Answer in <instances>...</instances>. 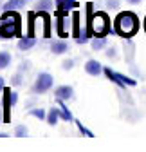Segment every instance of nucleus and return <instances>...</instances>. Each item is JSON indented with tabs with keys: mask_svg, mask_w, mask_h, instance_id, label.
Masks as SVG:
<instances>
[{
	"mask_svg": "<svg viewBox=\"0 0 146 152\" xmlns=\"http://www.w3.org/2000/svg\"><path fill=\"white\" fill-rule=\"evenodd\" d=\"M88 20V31L92 33V36H106V33L110 31V18L106 13H90Z\"/></svg>",
	"mask_w": 146,
	"mask_h": 152,
	"instance_id": "nucleus-3",
	"label": "nucleus"
},
{
	"mask_svg": "<svg viewBox=\"0 0 146 152\" xmlns=\"http://www.w3.org/2000/svg\"><path fill=\"white\" fill-rule=\"evenodd\" d=\"M4 85H6V83H4V78H2V76H0V92L4 91Z\"/></svg>",
	"mask_w": 146,
	"mask_h": 152,
	"instance_id": "nucleus-24",
	"label": "nucleus"
},
{
	"mask_svg": "<svg viewBox=\"0 0 146 152\" xmlns=\"http://www.w3.org/2000/svg\"><path fill=\"white\" fill-rule=\"evenodd\" d=\"M60 116H61V114H60V107H52L49 110V114H47V123L49 125H56Z\"/></svg>",
	"mask_w": 146,
	"mask_h": 152,
	"instance_id": "nucleus-12",
	"label": "nucleus"
},
{
	"mask_svg": "<svg viewBox=\"0 0 146 152\" xmlns=\"http://www.w3.org/2000/svg\"><path fill=\"white\" fill-rule=\"evenodd\" d=\"M76 125H78V129H80V132H81L83 136H87V138H94V132H92V130H88L87 127H83V123L76 121Z\"/></svg>",
	"mask_w": 146,
	"mask_h": 152,
	"instance_id": "nucleus-19",
	"label": "nucleus"
},
{
	"mask_svg": "<svg viewBox=\"0 0 146 152\" xmlns=\"http://www.w3.org/2000/svg\"><path fill=\"white\" fill-rule=\"evenodd\" d=\"M51 7H52L51 0H40V2L36 4V9H38V11H49Z\"/></svg>",
	"mask_w": 146,
	"mask_h": 152,
	"instance_id": "nucleus-18",
	"label": "nucleus"
},
{
	"mask_svg": "<svg viewBox=\"0 0 146 152\" xmlns=\"http://www.w3.org/2000/svg\"><path fill=\"white\" fill-rule=\"evenodd\" d=\"M103 72H105V76L110 82H114L117 87H121V89H126V87H135L137 85V80H134V78H130V76H124V74H121V72H117V71H114L112 67H105L103 69Z\"/></svg>",
	"mask_w": 146,
	"mask_h": 152,
	"instance_id": "nucleus-4",
	"label": "nucleus"
},
{
	"mask_svg": "<svg viewBox=\"0 0 146 152\" xmlns=\"http://www.w3.org/2000/svg\"><path fill=\"white\" fill-rule=\"evenodd\" d=\"M85 71H87L90 76H99V74L103 72V67H101V64H99L98 60H88V62L85 64Z\"/></svg>",
	"mask_w": 146,
	"mask_h": 152,
	"instance_id": "nucleus-9",
	"label": "nucleus"
},
{
	"mask_svg": "<svg viewBox=\"0 0 146 152\" xmlns=\"http://www.w3.org/2000/svg\"><path fill=\"white\" fill-rule=\"evenodd\" d=\"M51 51H52L54 54H63V53L69 51V45H67V42H63V40H60V42H52Z\"/></svg>",
	"mask_w": 146,
	"mask_h": 152,
	"instance_id": "nucleus-11",
	"label": "nucleus"
},
{
	"mask_svg": "<svg viewBox=\"0 0 146 152\" xmlns=\"http://www.w3.org/2000/svg\"><path fill=\"white\" fill-rule=\"evenodd\" d=\"M72 67H74V62L72 60H65L63 62V69H72Z\"/></svg>",
	"mask_w": 146,
	"mask_h": 152,
	"instance_id": "nucleus-22",
	"label": "nucleus"
},
{
	"mask_svg": "<svg viewBox=\"0 0 146 152\" xmlns=\"http://www.w3.org/2000/svg\"><path fill=\"white\" fill-rule=\"evenodd\" d=\"M36 44V40H34V36H24V38H20V42H18V49H22V51H27V49H31L33 45Z\"/></svg>",
	"mask_w": 146,
	"mask_h": 152,
	"instance_id": "nucleus-10",
	"label": "nucleus"
},
{
	"mask_svg": "<svg viewBox=\"0 0 146 152\" xmlns=\"http://www.w3.org/2000/svg\"><path fill=\"white\" fill-rule=\"evenodd\" d=\"M20 34V15L6 11L0 18V38H13Z\"/></svg>",
	"mask_w": 146,
	"mask_h": 152,
	"instance_id": "nucleus-2",
	"label": "nucleus"
},
{
	"mask_svg": "<svg viewBox=\"0 0 146 152\" xmlns=\"http://www.w3.org/2000/svg\"><path fill=\"white\" fill-rule=\"evenodd\" d=\"M60 114H61V118H63L65 121H72V114H70V110L65 107L63 100H61V103H60Z\"/></svg>",
	"mask_w": 146,
	"mask_h": 152,
	"instance_id": "nucleus-16",
	"label": "nucleus"
},
{
	"mask_svg": "<svg viewBox=\"0 0 146 152\" xmlns=\"http://www.w3.org/2000/svg\"><path fill=\"white\" fill-rule=\"evenodd\" d=\"M31 114H33L34 118H40V120H43V118L47 116V114H45V110H43V109H33V110H31Z\"/></svg>",
	"mask_w": 146,
	"mask_h": 152,
	"instance_id": "nucleus-21",
	"label": "nucleus"
},
{
	"mask_svg": "<svg viewBox=\"0 0 146 152\" xmlns=\"http://www.w3.org/2000/svg\"><path fill=\"white\" fill-rule=\"evenodd\" d=\"M11 64V54L9 53H0V69H6L7 65Z\"/></svg>",
	"mask_w": 146,
	"mask_h": 152,
	"instance_id": "nucleus-17",
	"label": "nucleus"
},
{
	"mask_svg": "<svg viewBox=\"0 0 146 152\" xmlns=\"http://www.w3.org/2000/svg\"><path fill=\"white\" fill-rule=\"evenodd\" d=\"M14 136H18V138H24V136H27V127H24V125H18V127H16V130H14Z\"/></svg>",
	"mask_w": 146,
	"mask_h": 152,
	"instance_id": "nucleus-20",
	"label": "nucleus"
},
{
	"mask_svg": "<svg viewBox=\"0 0 146 152\" xmlns=\"http://www.w3.org/2000/svg\"><path fill=\"white\" fill-rule=\"evenodd\" d=\"M106 4L110 6V7H119V2H117V0H108Z\"/></svg>",
	"mask_w": 146,
	"mask_h": 152,
	"instance_id": "nucleus-23",
	"label": "nucleus"
},
{
	"mask_svg": "<svg viewBox=\"0 0 146 152\" xmlns=\"http://www.w3.org/2000/svg\"><path fill=\"white\" fill-rule=\"evenodd\" d=\"M65 22H67V18L61 15L60 18H58V34L61 36V38H65V36H69V31L65 29Z\"/></svg>",
	"mask_w": 146,
	"mask_h": 152,
	"instance_id": "nucleus-15",
	"label": "nucleus"
},
{
	"mask_svg": "<svg viewBox=\"0 0 146 152\" xmlns=\"http://www.w3.org/2000/svg\"><path fill=\"white\" fill-rule=\"evenodd\" d=\"M51 87H52V76L49 72H40L34 82V92L42 94V92H47Z\"/></svg>",
	"mask_w": 146,
	"mask_h": 152,
	"instance_id": "nucleus-6",
	"label": "nucleus"
},
{
	"mask_svg": "<svg viewBox=\"0 0 146 152\" xmlns=\"http://www.w3.org/2000/svg\"><path fill=\"white\" fill-rule=\"evenodd\" d=\"M106 45V36H96L92 40V49L94 51H101Z\"/></svg>",
	"mask_w": 146,
	"mask_h": 152,
	"instance_id": "nucleus-14",
	"label": "nucleus"
},
{
	"mask_svg": "<svg viewBox=\"0 0 146 152\" xmlns=\"http://www.w3.org/2000/svg\"><path fill=\"white\" fill-rule=\"evenodd\" d=\"M56 9L60 11V13H67L69 9H76L80 4L76 2V0H56Z\"/></svg>",
	"mask_w": 146,
	"mask_h": 152,
	"instance_id": "nucleus-8",
	"label": "nucleus"
},
{
	"mask_svg": "<svg viewBox=\"0 0 146 152\" xmlns=\"http://www.w3.org/2000/svg\"><path fill=\"white\" fill-rule=\"evenodd\" d=\"M24 6H25L24 0H7V2L4 4V9L6 11H16V9L24 7Z\"/></svg>",
	"mask_w": 146,
	"mask_h": 152,
	"instance_id": "nucleus-13",
	"label": "nucleus"
},
{
	"mask_svg": "<svg viewBox=\"0 0 146 152\" xmlns=\"http://www.w3.org/2000/svg\"><path fill=\"white\" fill-rule=\"evenodd\" d=\"M18 96H16V92H13L11 89H4V123H9L11 120V107L16 103Z\"/></svg>",
	"mask_w": 146,
	"mask_h": 152,
	"instance_id": "nucleus-5",
	"label": "nucleus"
},
{
	"mask_svg": "<svg viewBox=\"0 0 146 152\" xmlns=\"http://www.w3.org/2000/svg\"><path fill=\"white\" fill-rule=\"evenodd\" d=\"M72 94H74V91H72V87H69V85H60L56 91H54V96H56L60 102H61V100H63V102L70 100Z\"/></svg>",
	"mask_w": 146,
	"mask_h": 152,
	"instance_id": "nucleus-7",
	"label": "nucleus"
},
{
	"mask_svg": "<svg viewBox=\"0 0 146 152\" xmlns=\"http://www.w3.org/2000/svg\"><path fill=\"white\" fill-rule=\"evenodd\" d=\"M139 31V16L132 11H123L114 20V33L123 38H132Z\"/></svg>",
	"mask_w": 146,
	"mask_h": 152,
	"instance_id": "nucleus-1",
	"label": "nucleus"
},
{
	"mask_svg": "<svg viewBox=\"0 0 146 152\" xmlns=\"http://www.w3.org/2000/svg\"><path fill=\"white\" fill-rule=\"evenodd\" d=\"M144 31H146V16H144Z\"/></svg>",
	"mask_w": 146,
	"mask_h": 152,
	"instance_id": "nucleus-26",
	"label": "nucleus"
},
{
	"mask_svg": "<svg viewBox=\"0 0 146 152\" xmlns=\"http://www.w3.org/2000/svg\"><path fill=\"white\" fill-rule=\"evenodd\" d=\"M128 2H130V4H141L142 0H128Z\"/></svg>",
	"mask_w": 146,
	"mask_h": 152,
	"instance_id": "nucleus-25",
	"label": "nucleus"
}]
</instances>
